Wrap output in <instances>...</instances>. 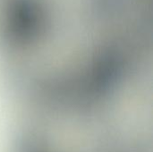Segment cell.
Wrapping results in <instances>:
<instances>
[{
  "instance_id": "cell-1",
  "label": "cell",
  "mask_w": 153,
  "mask_h": 152,
  "mask_svg": "<svg viewBox=\"0 0 153 152\" xmlns=\"http://www.w3.org/2000/svg\"><path fill=\"white\" fill-rule=\"evenodd\" d=\"M126 0H0V9L28 22L74 28L91 22Z\"/></svg>"
}]
</instances>
